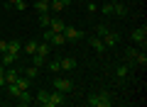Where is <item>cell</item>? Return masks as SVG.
<instances>
[{
	"mask_svg": "<svg viewBox=\"0 0 147 107\" xmlns=\"http://www.w3.org/2000/svg\"><path fill=\"white\" fill-rule=\"evenodd\" d=\"M86 105L88 107H110L113 105V97H110L108 90H98V92H91L86 97Z\"/></svg>",
	"mask_w": 147,
	"mask_h": 107,
	"instance_id": "1",
	"label": "cell"
},
{
	"mask_svg": "<svg viewBox=\"0 0 147 107\" xmlns=\"http://www.w3.org/2000/svg\"><path fill=\"white\" fill-rule=\"evenodd\" d=\"M52 88H54V90H59V92H64V95H66V92H71V90H74V83L69 80V78H54Z\"/></svg>",
	"mask_w": 147,
	"mask_h": 107,
	"instance_id": "2",
	"label": "cell"
},
{
	"mask_svg": "<svg viewBox=\"0 0 147 107\" xmlns=\"http://www.w3.org/2000/svg\"><path fill=\"white\" fill-rule=\"evenodd\" d=\"M100 39H103V44H105V49H108V46H115L118 41H120V34H118L115 29H110V27H108V29H105V34L100 37Z\"/></svg>",
	"mask_w": 147,
	"mask_h": 107,
	"instance_id": "3",
	"label": "cell"
},
{
	"mask_svg": "<svg viewBox=\"0 0 147 107\" xmlns=\"http://www.w3.org/2000/svg\"><path fill=\"white\" fill-rule=\"evenodd\" d=\"M132 41H135L137 46H145L147 44V27H137V29H132Z\"/></svg>",
	"mask_w": 147,
	"mask_h": 107,
	"instance_id": "4",
	"label": "cell"
},
{
	"mask_svg": "<svg viewBox=\"0 0 147 107\" xmlns=\"http://www.w3.org/2000/svg\"><path fill=\"white\" fill-rule=\"evenodd\" d=\"M64 105V92H59V90H49V107H61Z\"/></svg>",
	"mask_w": 147,
	"mask_h": 107,
	"instance_id": "5",
	"label": "cell"
},
{
	"mask_svg": "<svg viewBox=\"0 0 147 107\" xmlns=\"http://www.w3.org/2000/svg\"><path fill=\"white\" fill-rule=\"evenodd\" d=\"M64 37H66V41H79L84 37V32L76 29V27H64Z\"/></svg>",
	"mask_w": 147,
	"mask_h": 107,
	"instance_id": "6",
	"label": "cell"
},
{
	"mask_svg": "<svg viewBox=\"0 0 147 107\" xmlns=\"http://www.w3.org/2000/svg\"><path fill=\"white\" fill-rule=\"evenodd\" d=\"M17 56H20V54H12V51H3V54H0V63H3V66H12V63L17 61Z\"/></svg>",
	"mask_w": 147,
	"mask_h": 107,
	"instance_id": "7",
	"label": "cell"
},
{
	"mask_svg": "<svg viewBox=\"0 0 147 107\" xmlns=\"http://www.w3.org/2000/svg\"><path fill=\"white\" fill-rule=\"evenodd\" d=\"M88 44L91 46H93V51H96V54H103V51H105V44H103V39H100V37H88Z\"/></svg>",
	"mask_w": 147,
	"mask_h": 107,
	"instance_id": "8",
	"label": "cell"
},
{
	"mask_svg": "<svg viewBox=\"0 0 147 107\" xmlns=\"http://www.w3.org/2000/svg\"><path fill=\"white\" fill-rule=\"evenodd\" d=\"M69 5H71V0H52V3H49V10H54V12H64Z\"/></svg>",
	"mask_w": 147,
	"mask_h": 107,
	"instance_id": "9",
	"label": "cell"
},
{
	"mask_svg": "<svg viewBox=\"0 0 147 107\" xmlns=\"http://www.w3.org/2000/svg\"><path fill=\"white\" fill-rule=\"evenodd\" d=\"M59 66H61V71H74V68H76V58L64 56V58H59Z\"/></svg>",
	"mask_w": 147,
	"mask_h": 107,
	"instance_id": "10",
	"label": "cell"
},
{
	"mask_svg": "<svg viewBox=\"0 0 147 107\" xmlns=\"http://www.w3.org/2000/svg\"><path fill=\"white\" fill-rule=\"evenodd\" d=\"M20 76H22V71H17V68H7V71H5V85H7V83H15Z\"/></svg>",
	"mask_w": 147,
	"mask_h": 107,
	"instance_id": "11",
	"label": "cell"
},
{
	"mask_svg": "<svg viewBox=\"0 0 147 107\" xmlns=\"http://www.w3.org/2000/svg\"><path fill=\"white\" fill-rule=\"evenodd\" d=\"M113 15H118V17H125V15H127V7H125V3H118V0H113Z\"/></svg>",
	"mask_w": 147,
	"mask_h": 107,
	"instance_id": "12",
	"label": "cell"
},
{
	"mask_svg": "<svg viewBox=\"0 0 147 107\" xmlns=\"http://www.w3.org/2000/svg\"><path fill=\"white\" fill-rule=\"evenodd\" d=\"M34 100L39 102V105H44V107H49V90H44V88H42V90L37 92V97H34Z\"/></svg>",
	"mask_w": 147,
	"mask_h": 107,
	"instance_id": "13",
	"label": "cell"
},
{
	"mask_svg": "<svg viewBox=\"0 0 147 107\" xmlns=\"http://www.w3.org/2000/svg\"><path fill=\"white\" fill-rule=\"evenodd\" d=\"M49 49H52V46H49V41H39V44H37V51H34V54H39V56L47 58V56H49Z\"/></svg>",
	"mask_w": 147,
	"mask_h": 107,
	"instance_id": "14",
	"label": "cell"
},
{
	"mask_svg": "<svg viewBox=\"0 0 147 107\" xmlns=\"http://www.w3.org/2000/svg\"><path fill=\"white\" fill-rule=\"evenodd\" d=\"M132 63H135V66H147V54L145 51H137L135 58H132Z\"/></svg>",
	"mask_w": 147,
	"mask_h": 107,
	"instance_id": "15",
	"label": "cell"
},
{
	"mask_svg": "<svg viewBox=\"0 0 147 107\" xmlns=\"http://www.w3.org/2000/svg\"><path fill=\"white\" fill-rule=\"evenodd\" d=\"M64 27H66V25H64L61 20H57V17H52V22H49V29H52V32H64Z\"/></svg>",
	"mask_w": 147,
	"mask_h": 107,
	"instance_id": "16",
	"label": "cell"
},
{
	"mask_svg": "<svg viewBox=\"0 0 147 107\" xmlns=\"http://www.w3.org/2000/svg\"><path fill=\"white\" fill-rule=\"evenodd\" d=\"M7 51H12V54H20V51H22V41H17V39L7 41Z\"/></svg>",
	"mask_w": 147,
	"mask_h": 107,
	"instance_id": "17",
	"label": "cell"
},
{
	"mask_svg": "<svg viewBox=\"0 0 147 107\" xmlns=\"http://www.w3.org/2000/svg\"><path fill=\"white\" fill-rule=\"evenodd\" d=\"M15 100H17V102H20V105H32V95H27V90H22V92H20V95H17V97H15Z\"/></svg>",
	"mask_w": 147,
	"mask_h": 107,
	"instance_id": "18",
	"label": "cell"
},
{
	"mask_svg": "<svg viewBox=\"0 0 147 107\" xmlns=\"http://www.w3.org/2000/svg\"><path fill=\"white\" fill-rule=\"evenodd\" d=\"M37 73H39V68H37V66H27L25 71H22V76H25V78H30V80H32V78H34Z\"/></svg>",
	"mask_w": 147,
	"mask_h": 107,
	"instance_id": "19",
	"label": "cell"
},
{
	"mask_svg": "<svg viewBox=\"0 0 147 107\" xmlns=\"http://www.w3.org/2000/svg\"><path fill=\"white\" fill-rule=\"evenodd\" d=\"M34 10H37V15H42V12H49V3H42V0H37V3H34Z\"/></svg>",
	"mask_w": 147,
	"mask_h": 107,
	"instance_id": "20",
	"label": "cell"
},
{
	"mask_svg": "<svg viewBox=\"0 0 147 107\" xmlns=\"http://www.w3.org/2000/svg\"><path fill=\"white\" fill-rule=\"evenodd\" d=\"M37 44H39V41H27V44L22 46V51H25V54H30V56H32V54H34V51H37Z\"/></svg>",
	"mask_w": 147,
	"mask_h": 107,
	"instance_id": "21",
	"label": "cell"
},
{
	"mask_svg": "<svg viewBox=\"0 0 147 107\" xmlns=\"http://www.w3.org/2000/svg\"><path fill=\"white\" fill-rule=\"evenodd\" d=\"M127 73H130V66H127V63H123V66H118L115 76H118V78H127Z\"/></svg>",
	"mask_w": 147,
	"mask_h": 107,
	"instance_id": "22",
	"label": "cell"
},
{
	"mask_svg": "<svg viewBox=\"0 0 147 107\" xmlns=\"http://www.w3.org/2000/svg\"><path fill=\"white\" fill-rule=\"evenodd\" d=\"M15 83H17V88H20V90H27V88H30V78H25V76H20Z\"/></svg>",
	"mask_w": 147,
	"mask_h": 107,
	"instance_id": "23",
	"label": "cell"
},
{
	"mask_svg": "<svg viewBox=\"0 0 147 107\" xmlns=\"http://www.w3.org/2000/svg\"><path fill=\"white\" fill-rule=\"evenodd\" d=\"M49 22H52V15L49 12H42L39 15V27H49Z\"/></svg>",
	"mask_w": 147,
	"mask_h": 107,
	"instance_id": "24",
	"label": "cell"
},
{
	"mask_svg": "<svg viewBox=\"0 0 147 107\" xmlns=\"http://www.w3.org/2000/svg\"><path fill=\"white\" fill-rule=\"evenodd\" d=\"M135 54H137V49H135V46H127V49H125V58H127V63H132Z\"/></svg>",
	"mask_w": 147,
	"mask_h": 107,
	"instance_id": "25",
	"label": "cell"
},
{
	"mask_svg": "<svg viewBox=\"0 0 147 107\" xmlns=\"http://www.w3.org/2000/svg\"><path fill=\"white\" fill-rule=\"evenodd\" d=\"M98 10L103 12L105 17H110V15H113V3H105V5H103V7H98Z\"/></svg>",
	"mask_w": 147,
	"mask_h": 107,
	"instance_id": "26",
	"label": "cell"
},
{
	"mask_svg": "<svg viewBox=\"0 0 147 107\" xmlns=\"http://www.w3.org/2000/svg\"><path fill=\"white\" fill-rule=\"evenodd\" d=\"M32 63H34V66L39 68V66L44 63V56H39V54H32Z\"/></svg>",
	"mask_w": 147,
	"mask_h": 107,
	"instance_id": "27",
	"label": "cell"
},
{
	"mask_svg": "<svg viewBox=\"0 0 147 107\" xmlns=\"http://www.w3.org/2000/svg\"><path fill=\"white\" fill-rule=\"evenodd\" d=\"M105 29H108V27H105L103 22H100V25L96 27V37H103V34H105Z\"/></svg>",
	"mask_w": 147,
	"mask_h": 107,
	"instance_id": "28",
	"label": "cell"
},
{
	"mask_svg": "<svg viewBox=\"0 0 147 107\" xmlns=\"http://www.w3.org/2000/svg\"><path fill=\"white\" fill-rule=\"evenodd\" d=\"M86 7H88V12H96V10H98V5H96L93 0H86Z\"/></svg>",
	"mask_w": 147,
	"mask_h": 107,
	"instance_id": "29",
	"label": "cell"
},
{
	"mask_svg": "<svg viewBox=\"0 0 147 107\" xmlns=\"http://www.w3.org/2000/svg\"><path fill=\"white\" fill-rule=\"evenodd\" d=\"M12 7H15V10H25V7H27V3H25V0H17V3H15Z\"/></svg>",
	"mask_w": 147,
	"mask_h": 107,
	"instance_id": "30",
	"label": "cell"
},
{
	"mask_svg": "<svg viewBox=\"0 0 147 107\" xmlns=\"http://www.w3.org/2000/svg\"><path fill=\"white\" fill-rule=\"evenodd\" d=\"M49 71H54V73H57V71H61V66H59V61H52V63H49Z\"/></svg>",
	"mask_w": 147,
	"mask_h": 107,
	"instance_id": "31",
	"label": "cell"
},
{
	"mask_svg": "<svg viewBox=\"0 0 147 107\" xmlns=\"http://www.w3.org/2000/svg\"><path fill=\"white\" fill-rule=\"evenodd\" d=\"M3 51H7V41H3V39H0V54H3Z\"/></svg>",
	"mask_w": 147,
	"mask_h": 107,
	"instance_id": "32",
	"label": "cell"
},
{
	"mask_svg": "<svg viewBox=\"0 0 147 107\" xmlns=\"http://www.w3.org/2000/svg\"><path fill=\"white\" fill-rule=\"evenodd\" d=\"M15 3H17V0H7V5H15Z\"/></svg>",
	"mask_w": 147,
	"mask_h": 107,
	"instance_id": "33",
	"label": "cell"
},
{
	"mask_svg": "<svg viewBox=\"0 0 147 107\" xmlns=\"http://www.w3.org/2000/svg\"><path fill=\"white\" fill-rule=\"evenodd\" d=\"M0 102H3V97H0Z\"/></svg>",
	"mask_w": 147,
	"mask_h": 107,
	"instance_id": "34",
	"label": "cell"
}]
</instances>
